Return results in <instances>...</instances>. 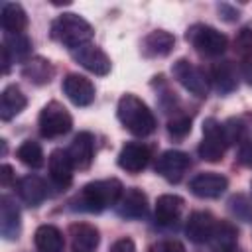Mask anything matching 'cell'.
Listing matches in <instances>:
<instances>
[{"label":"cell","mask_w":252,"mask_h":252,"mask_svg":"<svg viewBox=\"0 0 252 252\" xmlns=\"http://www.w3.org/2000/svg\"><path fill=\"white\" fill-rule=\"evenodd\" d=\"M122 191V183L114 177L91 181L71 199V209L83 213H102L104 209L118 203Z\"/></svg>","instance_id":"1"},{"label":"cell","mask_w":252,"mask_h":252,"mask_svg":"<svg viewBox=\"0 0 252 252\" xmlns=\"http://www.w3.org/2000/svg\"><path fill=\"white\" fill-rule=\"evenodd\" d=\"M116 116L120 124L134 136H150L158 126L150 106L132 93H126L120 96L116 106Z\"/></svg>","instance_id":"2"},{"label":"cell","mask_w":252,"mask_h":252,"mask_svg":"<svg viewBox=\"0 0 252 252\" xmlns=\"http://www.w3.org/2000/svg\"><path fill=\"white\" fill-rule=\"evenodd\" d=\"M93 35H94L93 26L79 14L65 12L51 22V37L55 41H59L61 45L69 47L71 51L81 45L91 43Z\"/></svg>","instance_id":"3"},{"label":"cell","mask_w":252,"mask_h":252,"mask_svg":"<svg viewBox=\"0 0 252 252\" xmlns=\"http://www.w3.org/2000/svg\"><path fill=\"white\" fill-rule=\"evenodd\" d=\"M185 39L201 55H207V57H219L228 47V37L217 28L207 24H193L185 33Z\"/></svg>","instance_id":"4"},{"label":"cell","mask_w":252,"mask_h":252,"mask_svg":"<svg viewBox=\"0 0 252 252\" xmlns=\"http://www.w3.org/2000/svg\"><path fill=\"white\" fill-rule=\"evenodd\" d=\"M37 126L43 138H59V136H65L73 128V118L61 102L51 100L41 108Z\"/></svg>","instance_id":"5"},{"label":"cell","mask_w":252,"mask_h":252,"mask_svg":"<svg viewBox=\"0 0 252 252\" xmlns=\"http://www.w3.org/2000/svg\"><path fill=\"white\" fill-rule=\"evenodd\" d=\"M171 75L191 94L201 96V98H205L209 94V77L205 75V71L201 67L191 63L189 59H185V57L177 59L171 65Z\"/></svg>","instance_id":"6"},{"label":"cell","mask_w":252,"mask_h":252,"mask_svg":"<svg viewBox=\"0 0 252 252\" xmlns=\"http://www.w3.org/2000/svg\"><path fill=\"white\" fill-rule=\"evenodd\" d=\"M228 144L224 140V132H222V122H219L217 118H207L203 122V140L199 144V156L205 161L217 163L224 158Z\"/></svg>","instance_id":"7"},{"label":"cell","mask_w":252,"mask_h":252,"mask_svg":"<svg viewBox=\"0 0 252 252\" xmlns=\"http://www.w3.org/2000/svg\"><path fill=\"white\" fill-rule=\"evenodd\" d=\"M189 167H191L189 154L179 150H167L156 159V173H159L169 183H179Z\"/></svg>","instance_id":"8"},{"label":"cell","mask_w":252,"mask_h":252,"mask_svg":"<svg viewBox=\"0 0 252 252\" xmlns=\"http://www.w3.org/2000/svg\"><path fill=\"white\" fill-rule=\"evenodd\" d=\"M71 57L75 63H79L83 69L94 73V75H108L110 73V57L94 43H87V45H81L77 49L71 51Z\"/></svg>","instance_id":"9"},{"label":"cell","mask_w":252,"mask_h":252,"mask_svg":"<svg viewBox=\"0 0 252 252\" xmlns=\"http://www.w3.org/2000/svg\"><path fill=\"white\" fill-rule=\"evenodd\" d=\"M226 187H228V179L217 171L197 173L189 183L191 193L201 199H217L226 191Z\"/></svg>","instance_id":"10"},{"label":"cell","mask_w":252,"mask_h":252,"mask_svg":"<svg viewBox=\"0 0 252 252\" xmlns=\"http://www.w3.org/2000/svg\"><path fill=\"white\" fill-rule=\"evenodd\" d=\"M63 93L65 96L75 104V106H89L94 100V85L91 79L79 75V73H69L63 79Z\"/></svg>","instance_id":"11"},{"label":"cell","mask_w":252,"mask_h":252,"mask_svg":"<svg viewBox=\"0 0 252 252\" xmlns=\"http://www.w3.org/2000/svg\"><path fill=\"white\" fill-rule=\"evenodd\" d=\"M116 207V213L118 217L126 219V220H136V219H142L148 211V197L142 189L138 187H128L122 191L118 203L114 205Z\"/></svg>","instance_id":"12"},{"label":"cell","mask_w":252,"mask_h":252,"mask_svg":"<svg viewBox=\"0 0 252 252\" xmlns=\"http://www.w3.org/2000/svg\"><path fill=\"white\" fill-rule=\"evenodd\" d=\"M152 150L142 142H128L118 154V165L128 173H140L150 163Z\"/></svg>","instance_id":"13"},{"label":"cell","mask_w":252,"mask_h":252,"mask_svg":"<svg viewBox=\"0 0 252 252\" xmlns=\"http://www.w3.org/2000/svg\"><path fill=\"white\" fill-rule=\"evenodd\" d=\"M22 230V222H20V209L16 205V201L10 195H2L0 197V232L2 238L12 242L18 240Z\"/></svg>","instance_id":"14"},{"label":"cell","mask_w":252,"mask_h":252,"mask_svg":"<svg viewBox=\"0 0 252 252\" xmlns=\"http://www.w3.org/2000/svg\"><path fill=\"white\" fill-rule=\"evenodd\" d=\"M75 169H89L94 159V136L91 132H79L67 150Z\"/></svg>","instance_id":"15"},{"label":"cell","mask_w":252,"mask_h":252,"mask_svg":"<svg viewBox=\"0 0 252 252\" xmlns=\"http://www.w3.org/2000/svg\"><path fill=\"white\" fill-rule=\"evenodd\" d=\"M47 167H49V177L51 181L59 187V189H67L73 181V161L67 154V150H53L49 154V161H47Z\"/></svg>","instance_id":"16"},{"label":"cell","mask_w":252,"mask_h":252,"mask_svg":"<svg viewBox=\"0 0 252 252\" xmlns=\"http://www.w3.org/2000/svg\"><path fill=\"white\" fill-rule=\"evenodd\" d=\"M16 193L28 207H37L47 199V185L39 175H24L16 181Z\"/></svg>","instance_id":"17"},{"label":"cell","mask_w":252,"mask_h":252,"mask_svg":"<svg viewBox=\"0 0 252 252\" xmlns=\"http://www.w3.org/2000/svg\"><path fill=\"white\" fill-rule=\"evenodd\" d=\"M71 252H96L100 236L94 224L89 222H73L69 226Z\"/></svg>","instance_id":"18"},{"label":"cell","mask_w":252,"mask_h":252,"mask_svg":"<svg viewBox=\"0 0 252 252\" xmlns=\"http://www.w3.org/2000/svg\"><path fill=\"white\" fill-rule=\"evenodd\" d=\"M217 220L211 213L207 211H195L189 215L187 222H185V234L191 242L195 244H205L209 242L211 234H213V228H215Z\"/></svg>","instance_id":"19"},{"label":"cell","mask_w":252,"mask_h":252,"mask_svg":"<svg viewBox=\"0 0 252 252\" xmlns=\"http://www.w3.org/2000/svg\"><path fill=\"white\" fill-rule=\"evenodd\" d=\"M238 75H240V71L228 59L217 61L211 67V83L215 85V89L220 94H228V93L236 91V87H238Z\"/></svg>","instance_id":"20"},{"label":"cell","mask_w":252,"mask_h":252,"mask_svg":"<svg viewBox=\"0 0 252 252\" xmlns=\"http://www.w3.org/2000/svg\"><path fill=\"white\" fill-rule=\"evenodd\" d=\"M183 205H185V201L179 195H171V193L159 195L158 201H156V209H154L158 224L173 226L179 220L181 213H183Z\"/></svg>","instance_id":"21"},{"label":"cell","mask_w":252,"mask_h":252,"mask_svg":"<svg viewBox=\"0 0 252 252\" xmlns=\"http://www.w3.org/2000/svg\"><path fill=\"white\" fill-rule=\"evenodd\" d=\"M175 37L165 30H154L142 39V55L144 57H165L173 51Z\"/></svg>","instance_id":"22"},{"label":"cell","mask_w":252,"mask_h":252,"mask_svg":"<svg viewBox=\"0 0 252 252\" xmlns=\"http://www.w3.org/2000/svg\"><path fill=\"white\" fill-rule=\"evenodd\" d=\"M209 246L213 252H234L238 246V230L228 220H217L213 234L209 238Z\"/></svg>","instance_id":"23"},{"label":"cell","mask_w":252,"mask_h":252,"mask_svg":"<svg viewBox=\"0 0 252 252\" xmlns=\"http://www.w3.org/2000/svg\"><path fill=\"white\" fill-rule=\"evenodd\" d=\"M26 104H28V98L22 93V89L18 85H8L0 94V118L6 122L16 118L26 108Z\"/></svg>","instance_id":"24"},{"label":"cell","mask_w":252,"mask_h":252,"mask_svg":"<svg viewBox=\"0 0 252 252\" xmlns=\"http://www.w3.org/2000/svg\"><path fill=\"white\" fill-rule=\"evenodd\" d=\"M2 51L12 63H28L32 55V41L26 33H6L2 41Z\"/></svg>","instance_id":"25"},{"label":"cell","mask_w":252,"mask_h":252,"mask_svg":"<svg viewBox=\"0 0 252 252\" xmlns=\"http://www.w3.org/2000/svg\"><path fill=\"white\" fill-rule=\"evenodd\" d=\"M33 244L37 252H63L65 238H63V232L55 224H41L35 228Z\"/></svg>","instance_id":"26"},{"label":"cell","mask_w":252,"mask_h":252,"mask_svg":"<svg viewBox=\"0 0 252 252\" xmlns=\"http://www.w3.org/2000/svg\"><path fill=\"white\" fill-rule=\"evenodd\" d=\"M0 22L6 33H24V30L28 28V14L18 2H4Z\"/></svg>","instance_id":"27"},{"label":"cell","mask_w":252,"mask_h":252,"mask_svg":"<svg viewBox=\"0 0 252 252\" xmlns=\"http://www.w3.org/2000/svg\"><path fill=\"white\" fill-rule=\"evenodd\" d=\"M22 75L24 79H28L30 83L41 87V85H47L51 83L53 75H55V67L51 65V61L43 59V57H32L24 69H22Z\"/></svg>","instance_id":"28"},{"label":"cell","mask_w":252,"mask_h":252,"mask_svg":"<svg viewBox=\"0 0 252 252\" xmlns=\"http://www.w3.org/2000/svg\"><path fill=\"white\" fill-rule=\"evenodd\" d=\"M16 156H18V159H20L24 165H28V167H32V169H37V167L43 165V148H41V144L35 142V140H24V142L18 146Z\"/></svg>","instance_id":"29"},{"label":"cell","mask_w":252,"mask_h":252,"mask_svg":"<svg viewBox=\"0 0 252 252\" xmlns=\"http://www.w3.org/2000/svg\"><path fill=\"white\" fill-rule=\"evenodd\" d=\"M191 132V116L187 114H181V112H175L169 120H167V134L171 138H185L187 134Z\"/></svg>","instance_id":"30"},{"label":"cell","mask_w":252,"mask_h":252,"mask_svg":"<svg viewBox=\"0 0 252 252\" xmlns=\"http://www.w3.org/2000/svg\"><path fill=\"white\" fill-rule=\"evenodd\" d=\"M222 132H224V140L228 146L240 144L246 138L244 136V122L240 118H228L226 122H222Z\"/></svg>","instance_id":"31"},{"label":"cell","mask_w":252,"mask_h":252,"mask_svg":"<svg viewBox=\"0 0 252 252\" xmlns=\"http://www.w3.org/2000/svg\"><path fill=\"white\" fill-rule=\"evenodd\" d=\"M234 51L242 57V59H248L252 57V28H242L236 37H234Z\"/></svg>","instance_id":"32"},{"label":"cell","mask_w":252,"mask_h":252,"mask_svg":"<svg viewBox=\"0 0 252 252\" xmlns=\"http://www.w3.org/2000/svg\"><path fill=\"white\" fill-rule=\"evenodd\" d=\"M228 205H230V211H232L236 217H240V219H248L250 213H252V207L248 205V201H246L242 195H234V197L228 201Z\"/></svg>","instance_id":"33"},{"label":"cell","mask_w":252,"mask_h":252,"mask_svg":"<svg viewBox=\"0 0 252 252\" xmlns=\"http://www.w3.org/2000/svg\"><path fill=\"white\" fill-rule=\"evenodd\" d=\"M238 161L252 169V138H244L240 144H238Z\"/></svg>","instance_id":"34"},{"label":"cell","mask_w":252,"mask_h":252,"mask_svg":"<svg viewBox=\"0 0 252 252\" xmlns=\"http://www.w3.org/2000/svg\"><path fill=\"white\" fill-rule=\"evenodd\" d=\"M150 252H185V246L179 240H159L150 246Z\"/></svg>","instance_id":"35"},{"label":"cell","mask_w":252,"mask_h":252,"mask_svg":"<svg viewBox=\"0 0 252 252\" xmlns=\"http://www.w3.org/2000/svg\"><path fill=\"white\" fill-rule=\"evenodd\" d=\"M110 252H136V244L132 238L122 236V238L114 240V244L110 246Z\"/></svg>","instance_id":"36"},{"label":"cell","mask_w":252,"mask_h":252,"mask_svg":"<svg viewBox=\"0 0 252 252\" xmlns=\"http://www.w3.org/2000/svg\"><path fill=\"white\" fill-rule=\"evenodd\" d=\"M219 14H220V18L226 20V22H234V20H238V10L230 8L228 4H219Z\"/></svg>","instance_id":"37"},{"label":"cell","mask_w":252,"mask_h":252,"mask_svg":"<svg viewBox=\"0 0 252 252\" xmlns=\"http://www.w3.org/2000/svg\"><path fill=\"white\" fill-rule=\"evenodd\" d=\"M240 75H242V79L252 87V57L242 59V63H240Z\"/></svg>","instance_id":"38"},{"label":"cell","mask_w":252,"mask_h":252,"mask_svg":"<svg viewBox=\"0 0 252 252\" xmlns=\"http://www.w3.org/2000/svg\"><path fill=\"white\" fill-rule=\"evenodd\" d=\"M12 181H14V169H12V165L4 163V165L0 167V183H2L4 187H8Z\"/></svg>","instance_id":"39"}]
</instances>
